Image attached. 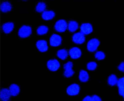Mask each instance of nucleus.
<instances>
[{
	"label": "nucleus",
	"instance_id": "21",
	"mask_svg": "<svg viewBox=\"0 0 124 101\" xmlns=\"http://www.w3.org/2000/svg\"><path fill=\"white\" fill-rule=\"evenodd\" d=\"M118 79L116 75L114 74H111L108 77L107 80L108 84L111 86H114L117 84Z\"/></svg>",
	"mask_w": 124,
	"mask_h": 101
},
{
	"label": "nucleus",
	"instance_id": "18",
	"mask_svg": "<svg viewBox=\"0 0 124 101\" xmlns=\"http://www.w3.org/2000/svg\"><path fill=\"white\" fill-rule=\"evenodd\" d=\"M124 77H122L118 79L117 83L118 87V93L119 94L123 97L124 95Z\"/></svg>",
	"mask_w": 124,
	"mask_h": 101
},
{
	"label": "nucleus",
	"instance_id": "17",
	"mask_svg": "<svg viewBox=\"0 0 124 101\" xmlns=\"http://www.w3.org/2000/svg\"><path fill=\"white\" fill-rule=\"evenodd\" d=\"M89 77L88 72L84 70H81L79 72V79L81 82H85L89 80Z\"/></svg>",
	"mask_w": 124,
	"mask_h": 101
},
{
	"label": "nucleus",
	"instance_id": "15",
	"mask_svg": "<svg viewBox=\"0 0 124 101\" xmlns=\"http://www.w3.org/2000/svg\"><path fill=\"white\" fill-rule=\"evenodd\" d=\"M36 46L39 50L42 52L46 51L48 47L46 41L44 40H39L37 41Z\"/></svg>",
	"mask_w": 124,
	"mask_h": 101
},
{
	"label": "nucleus",
	"instance_id": "20",
	"mask_svg": "<svg viewBox=\"0 0 124 101\" xmlns=\"http://www.w3.org/2000/svg\"><path fill=\"white\" fill-rule=\"evenodd\" d=\"M67 50L65 49H62L59 50L57 53V57L61 59L64 60L67 58L68 55Z\"/></svg>",
	"mask_w": 124,
	"mask_h": 101
},
{
	"label": "nucleus",
	"instance_id": "27",
	"mask_svg": "<svg viewBox=\"0 0 124 101\" xmlns=\"http://www.w3.org/2000/svg\"><path fill=\"white\" fill-rule=\"evenodd\" d=\"M124 62H121L117 67L118 69L121 72H123L124 71Z\"/></svg>",
	"mask_w": 124,
	"mask_h": 101
},
{
	"label": "nucleus",
	"instance_id": "22",
	"mask_svg": "<svg viewBox=\"0 0 124 101\" xmlns=\"http://www.w3.org/2000/svg\"><path fill=\"white\" fill-rule=\"evenodd\" d=\"M48 30V28L47 26L42 25L38 28L37 29V33L38 35H42L47 33Z\"/></svg>",
	"mask_w": 124,
	"mask_h": 101
},
{
	"label": "nucleus",
	"instance_id": "2",
	"mask_svg": "<svg viewBox=\"0 0 124 101\" xmlns=\"http://www.w3.org/2000/svg\"><path fill=\"white\" fill-rule=\"evenodd\" d=\"M15 27V23L14 22L9 21L3 23L0 26V29L4 33L8 34L13 31Z\"/></svg>",
	"mask_w": 124,
	"mask_h": 101
},
{
	"label": "nucleus",
	"instance_id": "12",
	"mask_svg": "<svg viewBox=\"0 0 124 101\" xmlns=\"http://www.w3.org/2000/svg\"><path fill=\"white\" fill-rule=\"evenodd\" d=\"M8 89L12 97H16L19 94L21 89L20 86L17 84L13 83L9 86Z\"/></svg>",
	"mask_w": 124,
	"mask_h": 101
},
{
	"label": "nucleus",
	"instance_id": "9",
	"mask_svg": "<svg viewBox=\"0 0 124 101\" xmlns=\"http://www.w3.org/2000/svg\"><path fill=\"white\" fill-rule=\"evenodd\" d=\"M11 96L8 89L3 87L0 90V100L1 101H9L10 100Z\"/></svg>",
	"mask_w": 124,
	"mask_h": 101
},
{
	"label": "nucleus",
	"instance_id": "16",
	"mask_svg": "<svg viewBox=\"0 0 124 101\" xmlns=\"http://www.w3.org/2000/svg\"><path fill=\"white\" fill-rule=\"evenodd\" d=\"M55 16L54 12L52 10L45 11L43 12L41 17L44 20H48L53 19Z\"/></svg>",
	"mask_w": 124,
	"mask_h": 101
},
{
	"label": "nucleus",
	"instance_id": "19",
	"mask_svg": "<svg viewBox=\"0 0 124 101\" xmlns=\"http://www.w3.org/2000/svg\"><path fill=\"white\" fill-rule=\"evenodd\" d=\"M78 23L74 21H70L68 24L67 28L71 32H75L78 29Z\"/></svg>",
	"mask_w": 124,
	"mask_h": 101
},
{
	"label": "nucleus",
	"instance_id": "6",
	"mask_svg": "<svg viewBox=\"0 0 124 101\" xmlns=\"http://www.w3.org/2000/svg\"><path fill=\"white\" fill-rule=\"evenodd\" d=\"M80 90V87L78 84L73 83L67 87L66 91L67 93L69 95L75 96L79 94Z\"/></svg>",
	"mask_w": 124,
	"mask_h": 101
},
{
	"label": "nucleus",
	"instance_id": "10",
	"mask_svg": "<svg viewBox=\"0 0 124 101\" xmlns=\"http://www.w3.org/2000/svg\"><path fill=\"white\" fill-rule=\"evenodd\" d=\"M72 39L74 43L81 44L85 42V35L80 32L74 34L72 36Z\"/></svg>",
	"mask_w": 124,
	"mask_h": 101
},
{
	"label": "nucleus",
	"instance_id": "26",
	"mask_svg": "<svg viewBox=\"0 0 124 101\" xmlns=\"http://www.w3.org/2000/svg\"><path fill=\"white\" fill-rule=\"evenodd\" d=\"M102 101L101 98L98 96L96 95H93L91 96V101Z\"/></svg>",
	"mask_w": 124,
	"mask_h": 101
},
{
	"label": "nucleus",
	"instance_id": "23",
	"mask_svg": "<svg viewBox=\"0 0 124 101\" xmlns=\"http://www.w3.org/2000/svg\"><path fill=\"white\" fill-rule=\"evenodd\" d=\"M46 8V5L45 3L40 2L38 3L36 7V11L39 13L43 12L45 11Z\"/></svg>",
	"mask_w": 124,
	"mask_h": 101
},
{
	"label": "nucleus",
	"instance_id": "24",
	"mask_svg": "<svg viewBox=\"0 0 124 101\" xmlns=\"http://www.w3.org/2000/svg\"><path fill=\"white\" fill-rule=\"evenodd\" d=\"M97 63L94 61H91L88 63L86 65L87 69L90 71H93L97 68Z\"/></svg>",
	"mask_w": 124,
	"mask_h": 101
},
{
	"label": "nucleus",
	"instance_id": "28",
	"mask_svg": "<svg viewBox=\"0 0 124 101\" xmlns=\"http://www.w3.org/2000/svg\"><path fill=\"white\" fill-rule=\"evenodd\" d=\"M82 101H91V96L88 95L86 96L83 99Z\"/></svg>",
	"mask_w": 124,
	"mask_h": 101
},
{
	"label": "nucleus",
	"instance_id": "7",
	"mask_svg": "<svg viewBox=\"0 0 124 101\" xmlns=\"http://www.w3.org/2000/svg\"><path fill=\"white\" fill-rule=\"evenodd\" d=\"M68 24L63 19L58 20L56 22L54 28L55 30L59 32H64L67 28Z\"/></svg>",
	"mask_w": 124,
	"mask_h": 101
},
{
	"label": "nucleus",
	"instance_id": "14",
	"mask_svg": "<svg viewBox=\"0 0 124 101\" xmlns=\"http://www.w3.org/2000/svg\"><path fill=\"white\" fill-rule=\"evenodd\" d=\"M80 32L84 35H87L91 33L93 28L92 25L89 23H84L80 26Z\"/></svg>",
	"mask_w": 124,
	"mask_h": 101
},
{
	"label": "nucleus",
	"instance_id": "1",
	"mask_svg": "<svg viewBox=\"0 0 124 101\" xmlns=\"http://www.w3.org/2000/svg\"><path fill=\"white\" fill-rule=\"evenodd\" d=\"M32 33V29L30 26L24 25L21 26L18 29L17 35L18 36L22 38L29 37Z\"/></svg>",
	"mask_w": 124,
	"mask_h": 101
},
{
	"label": "nucleus",
	"instance_id": "25",
	"mask_svg": "<svg viewBox=\"0 0 124 101\" xmlns=\"http://www.w3.org/2000/svg\"><path fill=\"white\" fill-rule=\"evenodd\" d=\"M94 56L95 58L97 60H101L105 58L106 55L103 52L101 51H99L95 53Z\"/></svg>",
	"mask_w": 124,
	"mask_h": 101
},
{
	"label": "nucleus",
	"instance_id": "13",
	"mask_svg": "<svg viewBox=\"0 0 124 101\" xmlns=\"http://www.w3.org/2000/svg\"><path fill=\"white\" fill-rule=\"evenodd\" d=\"M68 53L70 57L73 59H76L80 57L82 55L81 50L77 47H73L69 50Z\"/></svg>",
	"mask_w": 124,
	"mask_h": 101
},
{
	"label": "nucleus",
	"instance_id": "8",
	"mask_svg": "<svg viewBox=\"0 0 124 101\" xmlns=\"http://www.w3.org/2000/svg\"><path fill=\"white\" fill-rule=\"evenodd\" d=\"M46 65L48 69L52 72L57 71L60 67L59 62L56 59H50L47 63Z\"/></svg>",
	"mask_w": 124,
	"mask_h": 101
},
{
	"label": "nucleus",
	"instance_id": "4",
	"mask_svg": "<svg viewBox=\"0 0 124 101\" xmlns=\"http://www.w3.org/2000/svg\"><path fill=\"white\" fill-rule=\"evenodd\" d=\"M13 6L9 1L4 0L0 3V11L3 13H6L11 12L13 9Z\"/></svg>",
	"mask_w": 124,
	"mask_h": 101
},
{
	"label": "nucleus",
	"instance_id": "5",
	"mask_svg": "<svg viewBox=\"0 0 124 101\" xmlns=\"http://www.w3.org/2000/svg\"><path fill=\"white\" fill-rule=\"evenodd\" d=\"M100 44V41L98 39L95 38L92 39L87 43V49L90 52H94L97 49Z\"/></svg>",
	"mask_w": 124,
	"mask_h": 101
},
{
	"label": "nucleus",
	"instance_id": "3",
	"mask_svg": "<svg viewBox=\"0 0 124 101\" xmlns=\"http://www.w3.org/2000/svg\"><path fill=\"white\" fill-rule=\"evenodd\" d=\"M73 66V63L71 61H69L64 64L63 65L64 69L63 75L65 77L69 78L73 75L74 72L72 69Z\"/></svg>",
	"mask_w": 124,
	"mask_h": 101
},
{
	"label": "nucleus",
	"instance_id": "11",
	"mask_svg": "<svg viewBox=\"0 0 124 101\" xmlns=\"http://www.w3.org/2000/svg\"><path fill=\"white\" fill-rule=\"evenodd\" d=\"M62 40V38L60 36L57 34H53L50 38V44L52 46L57 47L61 44Z\"/></svg>",
	"mask_w": 124,
	"mask_h": 101
}]
</instances>
